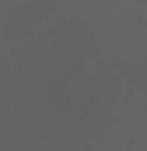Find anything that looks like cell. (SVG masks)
Returning <instances> with one entry per match:
<instances>
[{
	"mask_svg": "<svg viewBox=\"0 0 147 151\" xmlns=\"http://www.w3.org/2000/svg\"><path fill=\"white\" fill-rule=\"evenodd\" d=\"M0 151H130V84L77 7H7Z\"/></svg>",
	"mask_w": 147,
	"mask_h": 151,
	"instance_id": "cell-1",
	"label": "cell"
}]
</instances>
